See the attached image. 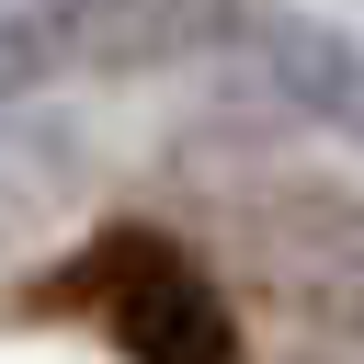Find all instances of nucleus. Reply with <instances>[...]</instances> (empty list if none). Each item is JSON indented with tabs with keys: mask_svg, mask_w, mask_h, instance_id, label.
I'll use <instances>...</instances> for the list:
<instances>
[{
	"mask_svg": "<svg viewBox=\"0 0 364 364\" xmlns=\"http://www.w3.org/2000/svg\"><path fill=\"white\" fill-rule=\"evenodd\" d=\"M34 318L46 307H91L114 341H125V364H239V318H228V296L193 273V250L171 239V228H102L68 273H46L34 296H23Z\"/></svg>",
	"mask_w": 364,
	"mask_h": 364,
	"instance_id": "obj_1",
	"label": "nucleus"
},
{
	"mask_svg": "<svg viewBox=\"0 0 364 364\" xmlns=\"http://www.w3.org/2000/svg\"><path fill=\"white\" fill-rule=\"evenodd\" d=\"M57 80H171L205 57H239L262 34V0H34Z\"/></svg>",
	"mask_w": 364,
	"mask_h": 364,
	"instance_id": "obj_2",
	"label": "nucleus"
},
{
	"mask_svg": "<svg viewBox=\"0 0 364 364\" xmlns=\"http://www.w3.org/2000/svg\"><path fill=\"white\" fill-rule=\"evenodd\" d=\"M250 46H262L273 102H296V114H318V125H353V102H364V91H353V34H341V23H307V11H284V23H273V11H262V34H250Z\"/></svg>",
	"mask_w": 364,
	"mask_h": 364,
	"instance_id": "obj_3",
	"label": "nucleus"
},
{
	"mask_svg": "<svg viewBox=\"0 0 364 364\" xmlns=\"http://www.w3.org/2000/svg\"><path fill=\"white\" fill-rule=\"evenodd\" d=\"M34 91H57V68H46L34 0H11V11H0V114H11V102H34Z\"/></svg>",
	"mask_w": 364,
	"mask_h": 364,
	"instance_id": "obj_4",
	"label": "nucleus"
},
{
	"mask_svg": "<svg viewBox=\"0 0 364 364\" xmlns=\"http://www.w3.org/2000/svg\"><path fill=\"white\" fill-rule=\"evenodd\" d=\"M307 364H353V341H330V353H307Z\"/></svg>",
	"mask_w": 364,
	"mask_h": 364,
	"instance_id": "obj_5",
	"label": "nucleus"
}]
</instances>
